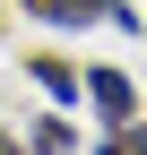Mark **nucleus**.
<instances>
[{
	"label": "nucleus",
	"mask_w": 147,
	"mask_h": 155,
	"mask_svg": "<svg viewBox=\"0 0 147 155\" xmlns=\"http://www.w3.org/2000/svg\"><path fill=\"white\" fill-rule=\"evenodd\" d=\"M87 104H95L104 121H130V112H138V86L121 69H87Z\"/></svg>",
	"instance_id": "obj_1"
},
{
	"label": "nucleus",
	"mask_w": 147,
	"mask_h": 155,
	"mask_svg": "<svg viewBox=\"0 0 147 155\" xmlns=\"http://www.w3.org/2000/svg\"><path fill=\"white\" fill-rule=\"evenodd\" d=\"M43 26H95V17H121L130 26V9H113V0H26Z\"/></svg>",
	"instance_id": "obj_2"
},
{
	"label": "nucleus",
	"mask_w": 147,
	"mask_h": 155,
	"mask_svg": "<svg viewBox=\"0 0 147 155\" xmlns=\"http://www.w3.org/2000/svg\"><path fill=\"white\" fill-rule=\"evenodd\" d=\"M26 78H43V95H52V104H78V86H87V69H69V61H35Z\"/></svg>",
	"instance_id": "obj_3"
},
{
	"label": "nucleus",
	"mask_w": 147,
	"mask_h": 155,
	"mask_svg": "<svg viewBox=\"0 0 147 155\" xmlns=\"http://www.w3.org/2000/svg\"><path fill=\"white\" fill-rule=\"evenodd\" d=\"M95 155H147V129H138V121H113V138H104Z\"/></svg>",
	"instance_id": "obj_4"
},
{
	"label": "nucleus",
	"mask_w": 147,
	"mask_h": 155,
	"mask_svg": "<svg viewBox=\"0 0 147 155\" xmlns=\"http://www.w3.org/2000/svg\"><path fill=\"white\" fill-rule=\"evenodd\" d=\"M78 138H69V121H35V155H69Z\"/></svg>",
	"instance_id": "obj_5"
},
{
	"label": "nucleus",
	"mask_w": 147,
	"mask_h": 155,
	"mask_svg": "<svg viewBox=\"0 0 147 155\" xmlns=\"http://www.w3.org/2000/svg\"><path fill=\"white\" fill-rule=\"evenodd\" d=\"M0 155H17V147H9V138H0Z\"/></svg>",
	"instance_id": "obj_6"
}]
</instances>
